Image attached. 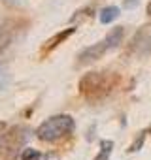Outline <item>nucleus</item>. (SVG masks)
Segmentation results:
<instances>
[{"label": "nucleus", "instance_id": "obj_13", "mask_svg": "<svg viewBox=\"0 0 151 160\" xmlns=\"http://www.w3.org/2000/svg\"><path fill=\"white\" fill-rule=\"evenodd\" d=\"M4 134H6V124L0 122V145H2V139H4Z\"/></svg>", "mask_w": 151, "mask_h": 160}, {"label": "nucleus", "instance_id": "obj_11", "mask_svg": "<svg viewBox=\"0 0 151 160\" xmlns=\"http://www.w3.org/2000/svg\"><path fill=\"white\" fill-rule=\"evenodd\" d=\"M143 139H145V132H140V134H138V139H134L132 145L128 147V152H136V151H140L142 145H143Z\"/></svg>", "mask_w": 151, "mask_h": 160}, {"label": "nucleus", "instance_id": "obj_8", "mask_svg": "<svg viewBox=\"0 0 151 160\" xmlns=\"http://www.w3.org/2000/svg\"><path fill=\"white\" fill-rule=\"evenodd\" d=\"M119 13H121V10L117 8V6H108V8H104L102 12H100V23L102 25H110V23H113L117 17H119Z\"/></svg>", "mask_w": 151, "mask_h": 160}, {"label": "nucleus", "instance_id": "obj_6", "mask_svg": "<svg viewBox=\"0 0 151 160\" xmlns=\"http://www.w3.org/2000/svg\"><path fill=\"white\" fill-rule=\"evenodd\" d=\"M27 23L21 19H4L0 23V55H2L17 38V32L23 30Z\"/></svg>", "mask_w": 151, "mask_h": 160}, {"label": "nucleus", "instance_id": "obj_5", "mask_svg": "<svg viewBox=\"0 0 151 160\" xmlns=\"http://www.w3.org/2000/svg\"><path fill=\"white\" fill-rule=\"evenodd\" d=\"M128 55L134 58H145L151 55V25H143L134 32L128 43Z\"/></svg>", "mask_w": 151, "mask_h": 160}, {"label": "nucleus", "instance_id": "obj_7", "mask_svg": "<svg viewBox=\"0 0 151 160\" xmlns=\"http://www.w3.org/2000/svg\"><path fill=\"white\" fill-rule=\"evenodd\" d=\"M76 30H78V28H76V27H68V28H64V30H60V32H57L55 36H51L45 43H44V47H42V53H51L53 49H57L60 43H64Z\"/></svg>", "mask_w": 151, "mask_h": 160}, {"label": "nucleus", "instance_id": "obj_15", "mask_svg": "<svg viewBox=\"0 0 151 160\" xmlns=\"http://www.w3.org/2000/svg\"><path fill=\"white\" fill-rule=\"evenodd\" d=\"M147 15H149V17H151V2H149V4H147Z\"/></svg>", "mask_w": 151, "mask_h": 160}, {"label": "nucleus", "instance_id": "obj_4", "mask_svg": "<svg viewBox=\"0 0 151 160\" xmlns=\"http://www.w3.org/2000/svg\"><path fill=\"white\" fill-rule=\"evenodd\" d=\"M29 136H30V128H27L23 124H17V126L6 130L4 139H2V145H0V149H2V152L6 156V160H13L19 154V151L27 143Z\"/></svg>", "mask_w": 151, "mask_h": 160}, {"label": "nucleus", "instance_id": "obj_9", "mask_svg": "<svg viewBox=\"0 0 151 160\" xmlns=\"http://www.w3.org/2000/svg\"><path fill=\"white\" fill-rule=\"evenodd\" d=\"M112 151H113V141L112 139H104V141H100V151H98V154L93 160H108L112 156Z\"/></svg>", "mask_w": 151, "mask_h": 160}, {"label": "nucleus", "instance_id": "obj_16", "mask_svg": "<svg viewBox=\"0 0 151 160\" xmlns=\"http://www.w3.org/2000/svg\"><path fill=\"white\" fill-rule=\"evenodd\" d=\"M149 134H151V126H149Z\"/></svg>", "mask_w": 151, "mask_h": 160}, {"label": "nucleus", "instance_id": "obj_3", "mask_svg": "<svg viewBox=\"0 0 151 160\" xmlns=\"http://www.w3.org/2000/svg\"><path fill=\"white\" fill-rule=\"evenodd\" d=\"M76 128V122L70 115H53L45 122H42L36 130V138L45 143H55L60 141L62 138L70 136Z\"/></svg>", "mask_w": 151, "mask_h": 160}, {"label": "nucleus", "instance_id": "obj_14", "mask_svg": "<svg viewBox=\"0 0 151 160\" xmlns=\"http://www.w3.org/2000/svg\"><path fill=\"white\" fill-rule=\"evenodd\" d=\"M4 75H6L4 73V68H2V64H0V87L4 85Z\"/></svg>", "mask_w": 151, "mask_h": 160}, {"label": "nucleus", "instance_id": "obj_2", "mask_svg": "<svg viewBox=\"0 0 151 160\" xmlns=\"http://www.w3.org/2000/svg\"><path fill=\"white\" fill-rule=\"evenodd\" d=\"M123 36H125V28L123 27H115L108 32V36L104 40H100L98 43L91 45V47H85L80 55H78V66H87L91 62H96L98 58H102L106 53L117 49L123 42Z\"/></svg>", "mask_w": 151, "mask_h": 160}, {"label": "nucleus", "instance_id": "obj_10", "mask_svg": "<svg viewBox=\"0 0 151 160\" xmlns=\"http://www.w3.org/2000/svg\"><path fill=\"white\" fill-rule=\"evenodd\" d=\"M42 152L40 151H36V149H32V147H27L23 152H21V160H42Z\"/></svg>", "mask_w": 151, "mask_h": 160}, {"label": "nucleus", "instance_id": "obj_1", "mask_svg": "<svg viewBox=\"0 0 151 160\" xmlns=\"http://www.w3.org/2000/svg\"><path fill=\"white\" fill-rule=\"evenodd\" d=\"M117 81L119 77L112 72H89L80 79L78 89H80V94L89 104H96L113 92V89L117 87Z\"/></svg>", "mask_w": 151, "mask_h": 160}, {"label": "nucleus", "instance_id": "obj_12", "mask_svg": "<svg viewBox=\"0 0 151 160\" xmlns=\"http://www.w3.org/2000/svg\"><path fill=\"white\" fill-rule=\"evenodd\" d=\"M136 4H138V0H125V2H123L125 8H134Z\"/></svg>", "mask_w": 151, "mask_h": 160}]
</instances>
